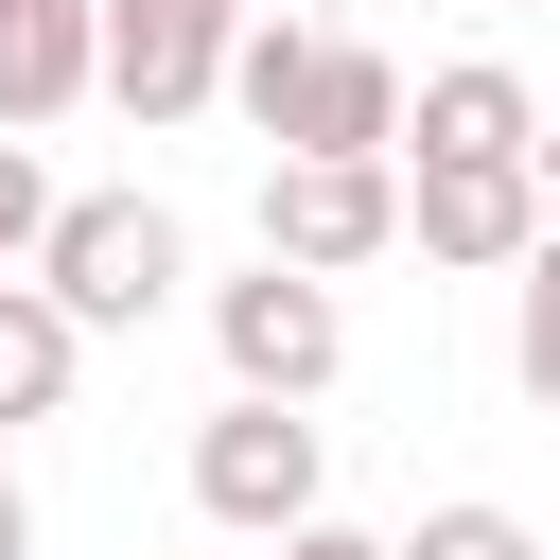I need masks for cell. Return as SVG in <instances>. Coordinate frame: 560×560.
I'll use <instances>...</instances> for the list:
<instances>
[{"label": "cell", "mask_w": 560, "mask_h": 560, "mask_svg": "<svg viewBox=\"0 0 560 560\" xmlns=\"http://www.w3.org/2000/svg\"><path fill=\"white\" fill-rule=\"evenodd\" d=\"M35 280H52L88 332H158V315H175V280H192V228H175L158 192H70V210H52V245H35Z\"/></svg>", "instance_id": "1"}, {"label": "cell", "mask_w": 560, "mask_h": 560, "mask_svg": "<svg viewBox=\"0 0 560 560\" xmlns=\"http://www.w3.org/2000/svg\"><path fill=\"white\" fill-rule=\"evenodd\" d=\"M315 490H332L315 420H298V402H262V385H228V402H210V438H192V508H210L228 542H298V525H315Z\"/></svg>", "instance_id": "2"}, {"label": "cell", "mask_w": 560, "mask_h": 560, "mask_svg": "<svg viewBox=\"0 0 560 560\" xmlns=\"http://www.w3.org/2000/svg\"><path fill=\"white\" fill-rule=\"evenodd\" d=\"M210 350H228V385H262V402H315L332 368H350V315H332V280L315 262H245V280H210Z\"/></svg>", "instance_id": "3"}, {"label": "cell", "mask_w": 560, "mask_h": 560, "mask_svg": "<svg viewBox=\"0 0 560 560\" xmlns=\"http://www.w3.org/2000/svg\"><path fill=\"white\" fill-rule=\"evenodd\" d=\"M560 228L542 158H420L402 175V245L420 262H472V280H525V245Z\"/></svg>", "instance_id": "4"}, {"label": "cell", "mask_w": 560, "mask_h": 560, "mask_svg": "<svg viewBox=\"0 0 560 560\" xmlns=\"http://www.w3.org/2000/svg\"><path fill=\"white\" fill-rule=\"evenodd\" d=\"M228 52H245V0H105V105L122 122L228 105Z\"/></svg>", "instance_id": "5"}, {"label": "cell", "mask_w": 560, "mask_h": 560, "mask_svg": "<svg viewBox=\"0 0 560 560\" xmlns=\"http://www.w3.org/2000/svg\"><path fill=\"white\" fill-rule=\"evenodd\" d=\"M262 245L315 262V280L385 262L402 245V158H262Z\"/></svg>", "instance_id": "6"}, {"label": "cell", "mask_w": 560, "mask_h": 560, "mask_svg": "<svg viewBox=\"0 0 560 560\" xmlns=\"http://www.w3.org/2000/svg\"><path fill=\"white\" fill-rule=\"evenodd\" d=\"M105 88V0H0V122H70Z\"/></svg>", "instance_id": "7"}, {"label": "cell", "mask_w": 560, "mask_h": 560, "mask_svg": "<svg viewBox=\"0 0 560 560\" xmlns=\"http://www.w3.org/2000/svg\"><path fill=\"white\" fill-rule=\"evenodd\" d=\"M402 158H542V105H525V70H508V52H455V70H420V105H402Z\"/></svg>", "instance_id": "8"}, {"label": "cell", "mask_w": 560, "mask_h": 560, "mask_svg": "<svg viewBox=\"0 0 560 560\" xmlns=\"http://www.w3.org/2000/svg\"><path fill=\"white\" fill-rule=\"evenodd\" d=\"M402 105H420V88H402V52L332 35V52H315V105H298V140H280V158H402Z\"/></svg>", "instance_id": "9"}, {"label": "cell", "mask_w": 560, "mask_h": 560, "mask_svg": "<svg viewBox=\"0 0 560 560\" xmlns=\"http://www.w3.org/2000/svg\"><path fill=\"white\" fill-rule=\"evenodd\" d=\"M70 385H88V315L52 280H0V438L18 420H70Z\"/></svg>", "instance_id": "10"}, {"label": "cell", "mask_w": 560, "mask_h": 560, "mask_svg": "<svg viewBox=\"0 0 560 560\" xmlns=\"http://www.w3.org/2000/svg\"><path fill=\"white\" fill-rule=\"evenodd\" d=\"M315 52H332V35H298V18H245V52H228V105H245L262 140H298V105H315Z\"/></svg>", "instance_id": "11"}, {"label": "cell", "mask_w": 560, "mask_h": 560, "mask_svg": "<svg viewBox=\"0 0 560 560\" xmlns=\"http://www.w3.org/2000/svg\"><path fill=\"white\" fill-rule=\"evenodd\" d=\"M508 368H525V402L560 420V228L525 245V280H508Z\"/></svg>", "instance_id": "12"}, {"label": "cell", "mask_w": 560, "mask_h": 560, "mask_svg": "<svg viewBox=\"0 0 560 560\" xmlns=\"http://www.w3.org/2000/svg\"><path fill=\"white\" fill-rule=\"evenodd\" d=\"M402 560H542V542H525V508L455 490V508H420V525H402Z\"/></svg>", "instance_id": "13"}, {"label": "cell", "mask_w": 560, "mask_h": 560, "mask_svg": "<svg viewBox=\"0 0 560 560\" xmlns=\"http://www.w3.org/2000/svg\"><path fill=\"white\" fill-rule=\"evenodd\" d=\"M52 210H70V192H52V175H35V140L0 122V280H35V245H52Z\"/></svg>", "instance_id": "14"}, {"label": "cell", "mask_w": 560, "mask_h": 560, "mask_svg": "<svg viewBox=\"0 0 560 560\" xmlns=\"http://www.w3.org/2000/svg\"><path fill=\"white\" fill-rule=\"evenodd\" d=\"M262 560H402V542H385V525H332V508H315V525H298V542H262Z\"/></svg>", "instance_id": "15"}, {"label": "cell", "mask_w": 560, "mask_h": 560, "mask_svg": "<svg viewBox=\"0 0 560 560\" xmlns=\"http://www.w3.org/2000/svg\"><path fill=\"white\" fill-rule=\"evenodd\" d=\"M0 560H35V490L18 472H0Z\"/></svg>", "instance_id": "16"}, {"label": "cell", "mask_w": 560, "mask_h": 560, "mask_svg": "<svg viewBox=\"0 0 560 560\" xmlns=\"http://www.w3.org/2000/svg\"><path fill=\"white\" fill-rule=\"evenodd\" d=\"M542 192H560V122H542Z\"/></svg>", "instance_id": "17"}, {"label": "cell", "mask_w": 560, "mask_h": 560, "mask_svg": "<svg viewBox=\"0 0 560 560\" xmlns=\"http://www.w3.org/2000/svg\"><path fill=\"white\" fill-rule=\"evenodd\" d=\"M490 18H508V0H490Z\"/></svg>", "instance_id": "18"}]
</instances>
